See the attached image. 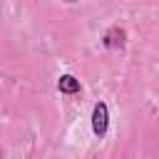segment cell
<instances>
[{
    "mask_svg": "<svg viewBox=\"0 0 159 159\" xmlns=\"http://www.w3.org/2000/svg\"><path fill=\"white\" fill-rule=\"evenodd\" d=\"M92 127H94L97 134H104V132H107V107H104V104H97V107H94Z\"/></svg>",
    "mask_w": 159,
    "mask_h": 159,
    "instance_id": "1",
    "label": "cell"
},
{
    "mask_svg": "<svg viewBox=\"0 0 159 159\" xmlns=\"http://www.w3.org/2000/svg\"><path fill=\"white\" fill-rule=\"evenodd\" d=\"M60 89H62V92H77V89H80V82H77L75 77L65 75V77H60Z\"/></svg>",
    "mask_w": 159,
    "mask_h": 159,
    "instance_id": "2",
    "label": "cell"
}]
</instances>
